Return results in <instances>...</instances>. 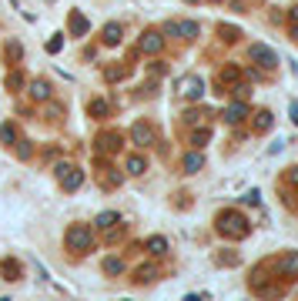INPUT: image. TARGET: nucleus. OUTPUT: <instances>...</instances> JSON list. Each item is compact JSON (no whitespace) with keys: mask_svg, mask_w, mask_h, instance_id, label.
I'll return each mask as SVG.
<instances>
[{"mask_svg":"<svg viewBox=\"0 0 298 301\" xmlns=\"http://www.w3.org/2000/svg\"><path fill=\"white\" fill-rule=\"evenodd\" d=\"M7 54H10L14 60H17V57H20V47H17V44H7Z\"/></svg>","mask_w":298,"mask_h":301,"instance_id":"obj_33","label":"nucleus"},{"mask_svg":"<svg viewBox=\"0 0 298 301\" xmlns=\"http://www.w3.org/2000/svg\"><path fill=\"white\" fill-rule=\"evenodd\" d=\"M104 77H108V80H121L124 77V67H108V70H104Z\"/></svg>","mask_w":298,"mask_h":301,"instance_id":"obj_29","label":"nucleus"},{"mask_svg":"<svg viewBox=\"0 0 298 301\" xmlns=\"http://www.w3.org/2000/svg\"><path fill=\"white\" fill-rule=\"evenodd\" d=\"M118 211H104V214H98V228L100 231H110V228H118Z\"/></svg>","mask_w":298,"mask_h":301,"instance_id":"obj_21","label":"nucleus"},{"mask_svg":"<svg viewBox=\"0 0 298 301\" xmlns=\"http://www.w3.org/2000/svg\"><path fill=\"white\" fill-rule=\"evenodd\" d=\"M272 124H275L272 111H258V114H254V134H268V131H272Z\"/></svg>","mask_w":298,"mask_h":301,"instance_id":"obj_13","label":"nucleus"},{"mask_svg":"<svg viewBox=\"0 0 298 301\" xmlns=\"http://www.w3.org/2000/svg\"><path fill=\"white\" fill-rule=\"evenodd\" d=\"M238 77H242V74H238V67L228 64V67H224V70L218 74V84H238Z\"/></svg>","mask_w":298,"mask_h":301,"instance_id":"obj_23","label":"nucleus"},{"mask_svg":"<svg viewBox=\"0 0 298 301\" xmlns=\"http://www.w3.org/2000/svg\"><path fill=\"white\" fill-rule=\"evenodd\" d=\"M178 94L184 100H198L201 94H204V80H201L198 74H184V77L178 80Z\"/></svg>","mask_w":298,"mask_h":301,"instance_id":"obj_5","label":"nucleus"},{"mask_svg":"<svg viewBox=\"0 0 298 301\" xmlns=\"http://www.w3.org/2000/svg\"><path fill=\"white\" fill-rule=\"evenodd\" d=\"M218 33H221V40H228V44H232V40H238V27H224V23H221Z\"/></svg>","mask_w":298,"mask_h":301,"instance_id":"obj_26","label":"nucleus"},{"mask_svg":"<svg viewBox=\"0 0 298 301\" xmlns=\"http://www.w3.org/2000/svg\"><path fill=\"white\" fill-rule=\"evenodd\" d=\"M218 265H238V258H234V255H221Z\"/></svg>","mask_w":298,"mask_h":301,"instance_id":"obj_32","label":"nucleus"},{"mask_svg":"<svg viewBox=\"0 0 298 301\" xmlns=\"http://www.w3.org/2000/svg\"><path fill=\"white\" fill-rule=\"evenodd\" d=\"M60 47H64V40H60V37H54V40H47V50H50V54H57Z\"/></svg>","mask_w":298,"mask_h":301,"instance_id":"obj_30","label":"nucleus"},{"mask_svg":"<svg viewBox=\"0 0 298 301\" xmlns=\"http://www.w3.org/2000/svg\"><path fill=\"white\" fill-rule=\"evenodd\" d=\"M258 198H262V194H258V191H254V188H252V191H248V194H244V198H242V201H244V204H258Z\"/></svg>","mask_w":298,"mask_h":301,"instance_id":"obj_31","label":"nucleus"},{"mask_svg":"<svg viewBox=\"0 0 298 301\" xmlns=\"http://www.w3.org/2000/svg\"><path fill=\"white\" fill-rule=\"evenodd\" d=\"M288 181H292V184H298V164L292 167V171H288Z\"/></svg>","mask_w":298,"mask_h":301,"instance_id":"obj_35","label":"nucleus"},{"mask_svg":"<svg viewBox=\"0 0 298 301\" xmlns=\"http://www.w3.org/2000/svg\"><path fill=\"white\" fill-rule=\"evenodd\" d=\"M144 171H148V161H144L141 154H131V157H128V174H134V178H138V174H144Z\"/></svg>","mask_w":298,"mask_h":301,"instance_id":"obj_20","label":"nucleus"},{"mask_svg":"<svg viewBox=\"0 0 298 301\" xmlns=\"http://www.w3.org/2000/svg\"><path fill=\"white\" fill-rule=\"evenodd\" d=\"M275 271L282 278H298V251H288L275 261Z\"/></svg>","mask_w":298,"mask_h":301,"instance_id":"obj_8","label":"nucleus"},{"mask_svg":"<svg viewBox=\"0 0 298 301\" xmlns=\"http://www.w3.org/2000/svg\"><path fill=\"white\" fill-rule=\"evenodd\" d=\"M168 37H184V40H194L198 37V23L194 20H168L164 23Z\"/></svg>","mask_w":298,"mask_h":301,"instance_id":"obj_6","label":"nucleus"},{"mask_svg":"<svg viewBox=\"0 0 298 301\" xmlns=\"http://www.w3.org/2000/svg\"><path fill=\"white\" fill-rule=\"evenodd\" d=\"M214 224H218V234H221V238H232V241H242V238H248V231H252L248 218H244L242 211H234V208L221 211L218 218H214Z\"/></svg>","mask_w":298,"mask_h":301,"instance_id":"obj_1","label":"nucleus"},{"mask_svg":"<svg viewBox=\"0 0 298 301\" xmlns=\"http://www.w3.org/2000/svg\"><path fill=\"white\" fill-rule=\"evenodd\" d=\"M0 301H10V298H0Z\"/></svg>","mask_w":298,"mask_h":301,"instance_id":"obj_39","label":"nucleus"},{"mask_svg":"<svg viewBox=\"0 0 298 301\" xmlns=\"http://www.w3.org/2000/svg\"><path fill=\"white\" fill-rule=\"evenodd\" d=\"M104 271H108V275H121L124 261H121V258H108V261H104Z\"/></svg>","mask_w":298,"mask_h":301,"instance_id":"obj_25","label":"nucleus"},{"mask_svg":"<svg viewBox=\"0 0 298 301\" xmlns=\"http://www.w3.org/2000/svg\"><path fill=\"white\" fill-rule=\"evenodd\" d=\"M141 54H161V47H164V37H161V33L158 30H144L141 33Z\"/></svg>","mask_w":298,"mask_h":301,"instance_id":"obj_9","label":"nucleus"},{"mask_svg":"<svg viewBox=\"0 0 298 301\" xmlns=\"http://www.w3.org/2000/svg\"><path fill=\"white\" fill-rule=\"evenodd\" d=\"M0 275H4L7 281H17L20 278V265H17L14 258H7V261H0Z\"/></svg>","mask_w":298,"mask_h":301,"instance_id":"obj_16","label":"nucleus"},{"mask_svg":"<svg viewBox=\"0 0 298 301\" xmlns=\"http://www.w3.org/2000/svg\"><path fill=\"white\" fill-rule=\"evenodd\" d=\"M184 3H198V0H184Z\"/></svg>","mask_w":298,"mask_h":301,"instance_id":"obj_38","label":"nucleus"},{"mask_svg":"<svg viewBox=\"0 0 298 301\" xmlns=\"http://www.w3.org/2000/svg\"><path fill=\"white\" fill-rule=\"evenodd\" d=\"M214 3H221V0H214Z\"/></svg>","mask_w":298,"mask_h":301,"instance_id":"obj_40","label":"nucleus"},{"mask_svg":"<svg viewBox=\"0 0 298 301\" xmlns=\"http://www.w3.org/2000/svg\"><path fill=\"white\" fill-rule=\"evenodd\" d=\"M248 57H252L262 70H275L278 67V54L272 50V47H265V44H252L248 47Z\"/></svg>","mask_w":298,"mask_h":301,"instance_id":"obj_4","label":"nucleus"},{"mask_svg":"<svg viewBox=\"0 0 298 301\" xmlns=\"http://www.w3.org/2000/svg\"><path fill=\"white\" fill-rule=\"evenodd\" d=\"M208 137H211V131H208V127H201V131H194L191 144H194V147H204V141H208Z\"/></svg>","mask_w":298,"mask_h":301,"instance_id":"obj_27","label":"nucleus"},{"mask_svg":"<svg viewBox=\"0 0 298 301\" xmlns=\"http://www.w3.org/2000/svg\"><path fill=\"white\" fill-rule=\"evenodd\" d=\"M144 248H148V251H151V255H154V258L168 255V241H164V238H161V234H154V238H148V245H144Z\"/></svg>","mask_w":298,"mask_h":301,"instance_id":"obj_18","label":"nucleus"},{"mask_svg":"<svg viewBox=\"0 0 298 301\" xmlns=\"http://www.w3.org/2000/svg\"><path fill=\"white\" fill-rule=\"evenodd\" d=\"M118 147H121V134H100L98 137V151H118Z\"/></svg>","mask_w":298,"mask_h":301,"instance_id":"obj_14","label":"nucleus"},{"mask_svg":"<svg viewBox=\"0 0 298 301\" xmlns=\"http://www.w3.org/2000/svg\"><path fill=\"white\" fill-rule=\"evenodd\" d=\"M288 111H292V121L298 124V100H292V104H288Z\"/></svg>","mask_w":298,"mask_h":301,"instance_id":"obj_34","label":"nucleus"},{"mask_svg":"<svg viewBox=\"0 0 298 301\" xmlns=\"http://www.w3.org/2000/svg\"><path fill=\"white\" fill-rule=\"evenodd\" d=\"M88 114H90V117H104V114H108V100H90Z\"/></svg>","mask_w":298,"mask_h":301,"instance_id":"obj_24","label":"nucleus"},{"mask_svg":"<svg viewBox=\"0 0 298 301\" xmlns=\"http://www.w3.org/2000/svg\"><path fill=\"white\" fill-rule=\"evenodd\" d=\"M64 245L67 251H74V255H84V251H90L94 248V231H90L88 224H70L64 234Z\"/></svg>","mask_w":298,"mask_h":301,"instance_id":"obj_2","label":"nucleus"},{"mask_svg":"<svg viewBox=\"0 0 298 301\" xmlns=\"http://www.w3.org/2000/svg\"><path fill=\"white\" fill-rule=\"evenodd\" d=\"M30 97L34 100H47L50 97V84H47V80H34L30 84Z\"/></svg>","mask_w":298,"mask_h":301,"instance_id":"obj_19","label":"nucleus"},{"mask_svg":"<svg viewBox=\"0 0 298 301\" xmlns=\"http://www.w3.org/2000/svg\"><path fill=\"white\" fill-rule=\"evenodd\" d=\"M0 144H17V127L10 121L0 124Z\"/></svg>","mask_w":298,"mask_h":301,"instance_id":"obj_22","label":"nucleus"},{"mask_svg":"<svg viewBox=\"0 0 298 301\" xmlns=\"http://www.w3.org/2000/svg\"><path fill=\"white\" fill-rule=\"evenodd\" d=\"M221 117H224L228 124H242L244 117H248V104H244V100H234V104H228V107H224V114H221Z\"/></svg>","mask_w":298,"mask_h":301,"instance_id":"obj_10","label":"nucleus"},{"mask_svg":"<svg viewBox=\"0 0 298 301\" xmlns=\"http://www.w3.org/2000/svg\"><path fill=\"white\" fill-rule=\"evenodd\" d=\"M154 278H158V268L154 265H141L138 271H134V281H141V285H151Z\"/></svg>","mask_w":298,"mask_h":301,"instance_id":"obj_17","label":"nucleus"},{"mask_svg":"<svg viewBox=\"0 0 298 301\" xmlns=\"http://www.w3.org/2000/svg\"><path fill=\"white\" fill-rule=\"evenodd\" d=\"M181 167H184V174H198L201 167H204V154H201V151H191V154H184Z\"/></svg>","mask_w":298,"mask_h":301,"instance_id":"obj_11","label":"nucleus"},{"mask_svg":"<svg viewBox=\"0 0 298 301\" xmlns=\"http://www.w3.org/2000/svg\"><path fill=\"white\" fill-rule=\"evenodd\" d=\"M88 30H90L88 17H84V13H70V33H74V37H84Z\"/></svg>","mask_w":298,"mask_h":301,"instance_id":"obj_15","label":"nucleus"},{"mask_svg":"<svg viewBox=\"0 0 298 301\" xmlns=\"http://www.w3.org/2000/svg\"><path fill=\"white\" fill-rule=\"evenodd\" d=\"M121 23H104V30H100V40H104V44L108 47H118L121 44Z\"/></svg>","mask_w":298,"mask_h":301,"instance_id":"obj_12","label":"nucleus"},{"mask_svg":"<svg viewBox=\"0 0 298 301\" xmlns=\"http://www.w3.org/2000/svg\"><path fill=\"white\" fill-rule=\"evenodd\" d=\"M292 40H295V44H298V23H295V27H292Z\"/></svg>","mask_w":298,"mask_h":301,"instance_id":"obj_37","label":"nucleus"},{"mask_svg":"<svg viewBox=\"0 0 298 301\" xmlns=\"http://www.w3.org/2000/svg\"><path fill=\"white\" fill-rule=\"evenodd\" d=\"M288 17H292V23H298V7H292V10H288Z\"/></svg>","mask_w":298,"mask_h":301,"instance_id":"obj_36","label":"nucleus"},{"mask_svg":"<svg viewBox=\"0 0 298 301\" xmlns=\"http://www.w3.org/2000/svg\"><path fill=\"white\" fill-rule=\"evenodd\" d=\"M54 174L60 178V188H64V191H78L80 184H84V171L74 167V164H57Z\"/></svg>","mask_w":298,"mask_h":301,"instance_id":"obj_3","label":"nucleus"},{"mask_svg":"<svg viewBox=\"0 0 298 301\" xmlns=\"http://www.w3.org/2000/svg\"><path fill=\"white\" fill-rule=\"evenodd\" d=\"M100 184H104V188H118V184H121V174H108V171H104V174H100Z\"/></svg>","mask_w":298,"mask_h":301,"instance_id":"obj_28","label":"nucleus"},{"mask_svg":"<svg viewBox=\"0 0 298 301\" xmlns=\"http://www.w3.org/2000/svg\"><path fill=\"white\" fill-rule=\"evenodd\" d=\"M131 141H134L138 147H151V144L158 141V134H154V127H151V124L138 121V124L131 127Z\"/></svg>","mask_w":298,"mask_h":301,"instance_id":"obj_7","label":"nucleus"}]
</instances>
